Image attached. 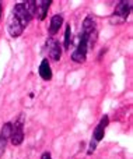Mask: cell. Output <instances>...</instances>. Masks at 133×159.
<instances>
[{
    "instance_id": "obj_1",
    "label": "cell",
    "mask_w": 133,
    "mask_h": 159,
    "mask_svg": "<svg viewBox=\"0 0 133 159\" xmlns=\"http://www.w3.org/2000/svg\"><path fill=\"white\" fill-rule=\"evenodd\" d=\"M131 10H132V2L131 0H128V2H125V0L119 2L116 4V7H115V11L111 17V22L112 24H121V22H125L126 20H128L129 14H131Z\"/></svg>"
},
{
    "instance_id": "obj_2",
    "label": "cell",
    "mask_w": 133,
    "mask_h": 159,
    "mask_svg": "<svg viewBox=\"0 0 133 159\" xmlns=\"http://www.w3.org/2000/svg\"><path fill=\"white\" fill-rule=\"evenodd\" d=\"M108 123H109V117L105 115V116H104V117L100 120L98 126L95 127L94 133H93L91 143H90V147H88V155H91L93 152L95 151V148H97V144L104 138V135H105V129L108 127Z\"/></svg>"
},
{
    "instance_id": "obj_3",
    "label": "cell",
    "mask_w": 133,
    "mask_h": 159,
    "mask_svg": "<svg viewBox=\"0 0 133 159\" xmlns=\"http://www.w3.org/2000/svg\"><path fill=\"white\" fill-rule=\"evenodd\" d=\"M80 36L86 38L88 41L90 46H93L95 42V38H97V24H95L94 18L91 16L86 17L83 21V27H81V34Z\"/></svg>"
},
{
    "instance_id": "obj_4",
    "label": "cell",
    "mask_w": 133,
    "mask_h": 159,
    "mask_svg": "<svg viewBox=\"0 0 133 159\" xmlns=\"http://www.w3.org/2000/svg\"><path fill=\"white\" fill-rule=\"evenodd\" d=\"M88 48H91L88 41H87L86 38H83V36H80L77 48H76V50L72 53V60H74L76 63H84L86 57H87V50H88Z\"/></svg>"
},
{
    "instance_id": "obj_5",
    "label": "cell",
    "mask_w": 133,
    "mask_h": 159,
    "mask_svg": "<svg viewBox=\"0 0 133 159\" xmlns=\"http://www.w3.org/2000/svg\"><path fill=\"white\" fill-rule=\"evenodd\" d=\"M10 141L13 145H20V144L24 141V123H22L21 117H20L14 124H11Z\"/></svg>"
},
{
    "instance_id": "obj_6",
    "label": "cell",
    "mask_w": 133,
    "mask_h": 159,
    "mask_svg": "<svg viewBox=\"0 0 133 159\" xmlns=\"http://www.w3.org/2000/svg\"><path fill=\"white\" fill-rule=\"evenodd\" d=\"M46 50H48V56L50 60L53 61H59L62 57V46L56 39L53 38H48L46 41Z\"/></svg>"
},
{
    "instance_id": "obj_7",
    "label": "cell",
    "mask_w": 133,
    "mask_h": 159,
    "mask_svg": "<svg viewBox=\"0 0 133 159\" xmlns=\"http://www.w3.org/2000/svg\"><path fill=\"white\" fill-rule=\"evenodd\" d=\"M25 28L22 27V24L16 18V17L11 14L10 18H8V22H7V31L10 34L11 38H18L20 35H22Z\"/></svg>"
},
{
    "instance_id": "obj_8",
    "label": "cell",
    "mask_w": 133,
    "mask_h": 159,
    "mask_svg": "<svg viewBox=\"0 0 133 159\" xmlns=\"http://www.w3.org/2000/svg\"><path fill=\"white\" fill-rule=\"evenodd\" d=\"M52 3V0H35V10H34V16L38 20H45L49 10V6Z\"/></svg>"
},
{
    "instance_id": "obj_9",
    "label": "cell",
    "mask_w": 133,
    "mask_h": 159,
    "mask_svg": "<svg viewBox=\"0 0 133 159\" xmlns=\"http://www.w3.org/2000/svg\"><path fill=\"white\" fill-rule=\"evenodd\" d=\"M10 134H11V123L3 124L2 130H0V151L6 149L7 141L10 140Z\"/></svg>"
},
{
    "instance_id": "obj_10",
    "label": "cell",
    "mask_w": 133,
    "mask_h": 159,
    "mask_svg": "<svg viewBox=\"0 0 133 159\" xmlns=\"http://www.w3.org/2000/svg\"><path fill=\"white\" fill-rule=\"evenodd\" d=\"M62 24H63V16H62V14H55V16L50 18V24H49V35H50V38L59 32Z\"/></svg>"
},
{
    "instance_id": "obj_11",
    "label": "cell",
    "mask_w": 133,
    "mask_h": 159,
    "mask_svg": "<svg viewBox=\"0 0 133 159\" xmlns=\"http://www.w3.org/2000/svg\"><path fill=\"white\" fill-rule=\"evenodd\" d=\"M39 75H41L42 80L45 81H50L52 80V69H50V64H49V60L48 59H44L39 64Z\"/></svg>"
},
{
    "instance_id": "obj_12",
    "label": "cell",
    "mask_w": 133,
    "mask_h": 159,
    "mask_svg": "<svg viewBox=\"0 0 133 159\" xmlns=\"http://www.w3.org/2000/svg\"><path fill=\"white\" fill-rule=\"evenodd\" d=\"M70 43H72V28H70V24L66 25V31H64V49H69Z\"/></svg>"
},
{
    "instance_id": "obj_13",
    "label": "cell",
    "mask_w": 133,
    "mask_h": 159,
    "mask_svg": "<svg viewBox=\"0 0 133 159\" xmlns=\"http://www.w3.org/2000/svg\"><path fill=\"white\" fill-rule=\"evenodd\" d=\"M41 159H52V157H50L49 152H44V154H42V157H41Z\"/></svg>"
},
{
    "instance_id": "obj_14",
    "label": "cell",
    "mask_w": 133,
    "mask_h": 159,
    "mask_svg": "<svg viewBox=\"0 0 133 159\" xmlns=\"http://www.w3.org/2000/svg\"><path fill=\"white\" fill-rule=\"evenodd\" d=\"M2 13H3V7H2V2H0V20H2Z\"/></svg>"
}]
</instances>
